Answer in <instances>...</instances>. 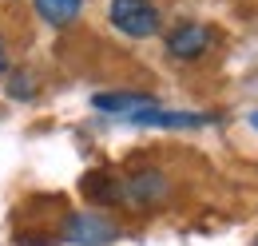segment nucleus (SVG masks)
Here are the masks:
<instances>
[{
    "label": "nucleus",
    "mask_w": 258,
    "mask_h": 246,
    "mask_svg": "<svg viewBox=\"0 0 258 246\" xmlns=\"http://www.w3.org/2000/svg\"><path fill=\"white\" fill-rule=\"evenodd\" d=\"M107 20H111L115 32H123L127 40H147L163 24L155 0H111L107 4Z\"/></svg>",
    "instance_id": "1"
},
{
    "label": "nucleus",
    "mask_w": 258,
    "mask_h": 246,
    "mask_svg": "<svg viewBox=\"0 0 258 246\" xmlns=\"http://www.w3.org/2000/svg\"><path fill=\"white\" fill-rule=\"evenodd\" d=\"M167 195H171V183H167V175L155 171V167H143V171H135V175H127V179L119 183V203H123V207H135V211L159 207Z\"/></svg>",
    "instance_id": "2"
},
{
    "label": "nucleus",
    "mask_w": 258,
    "mask_h": 246,
    "mask_svg": "<svg viewBox=\"0 0 258 246\" xmlns=\"http://www.w3.org/2000/svg\"><path fill=\"white\" fill-rule=\"evenodd\" d=\"M64 238L76 246H111L119 238V226L107 215H96V211H80V215H68L64 222Z\"/></svg>",
    "instance_id": "3"
},
{
    "label": "nucleus",
    "mask_w": 258,
    "mask_h": 246,
    "mask_svg": "<svg viewBox=\"0 0 258 246\" xmlns=\"http://www.w3.org/2000/svg\"><path fill=\"white\" fill-rule=\"evenodd\" d=\"M211 40H215V32L207 24H179V28L167 32V52L175 60H199L211 48Z\"/></svg>",
    "instance_id": "4"
},
{
    "label": "nucleus",
    "mask_w": 258,
    "mask_h": 246,
    "mask_svg": "<svg viewBox=\"0 0 258 246\" xmlns=\"http://www.w3.org/2000/svg\"><path fill=\"white\" fill-rule=\"evenodd\" d=\"M155 99L143 92H99L92 95V107L96 111H107V115H131V111H139V107H151Z\"/></svg>",
    "instance_id": "5"
},
{
    "label": "nucleus",
    "mask_w": 258,
    "mask_h": 246,
    "mask_svg": "<svg viewBox=\"0 0 258 246\" xmlns=\"http://www.w3.org/2000/svg\"><path fill=\"white\" fill-rule=\"evenodd\" d=\"M84 4H88V0H32L36 16H40L44 24H52V28H64V24H72V20L84 12Z\"/></svg>",
    "instance_id": "6"
},
{
    "label": "nucleus",
    "mask_w": 258,
    "mask_h": 246,
    "mask_svg": "<svg viewBox=\"0 0 258 246\" xmlns=\"http://www.w3.org/2000/svg\"><path fill=\"white\" fill-rule=\"evenodd\" d=\"M131 123H139V127H199V123H207V119L203 115H183V111H159L151 103V107L131 111Z\"/></svg>",
    "instance_id": "7"
},
{
    "label": "nucleus",
    "mask_w": 258,
    "mask_h": 246,
    "mask_svg": "<svg viewBox=\"0 0 258 246\" xmlns=\"http://www.w3.org/2000/svg\"><path fill=\"white\" fill-rule=\"evenodd\" d=\"M119 175H111V171H92V175H84V191H88V199L92 203H119Z\"/></svg>",
    "instance_id": "8"
},
{
    "label": "nucleus",
    "mask_w": 258,
    "mask_h": 246,
    "mask_svg": "<svg viewBox=\"0 0 258 246\" xmlns=\"http://www.w3.org/2000/svg\"><path fill=\"white\" fill-rule=\"evenodd\" d=\"M28 92H32V84H28L24 76H16V80H12V95H28Z\"/></svg>",
    "instance_id": "9"
},
{
    "label": "nucleus",
    "mask_w": 258,
    "mask_h": 246,
    "mask_svg": "<svg viewBox=\"0 0 258 246\" xmlns=\"http://www.w3.org/2000/svg\"><path fill=\"white\" fill-rule=\"evenodd\" d=\"M8 68V44H4V36H0V72Z\"/></svg>",
    "instance_id": "10"
},
{
    "label": "nucleus",
    "mask_w": 258,
    "mask_h": 246,
    "mask_svg": "<svg viewBox=\"0 0 258 246\" xmlns=\"http://www.w3.org/2000/svg\"><path fill=\"white\" fill-rule=\"evenodd\" d=\"M254 127H258V115H254Z\"/></svg>",
    "instance_id": "11"
},
{
    "label": "nucleus",
    "mask_w": 258,
    "mask_h": 246,
    "mask_svg": "<svg viewBox=\"0 0 258 246\" xmlns=\"http://www.w3.org/2000/svg\"><path fill=\"white\" fill-rule=\"evenodd\" d=\"M254 246H258V242H254Z\"/></svg>",
    "instance_id": "12"
}]
</instances>
